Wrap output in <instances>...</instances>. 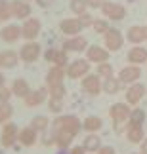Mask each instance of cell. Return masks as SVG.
Returning <instances> with one entry per match:
<instances>
[{"instance_id":"cell-33","label":"cell","mask_w":147,"mask_h":154,"mask_svg":"<svg viewBox=\"0 0 147 154\" xmlns=\"http://www.w3.org/2000/svg\"><path fill=\"white\" fill-rule=\"evenodd\" d=\"M11 116H14V106L10 103H0V124L10 122Z\"/></svg>"},{"instance_id":"cell-38","label":"cell","mask_w":147,"mask_h":154,"mask_svg":"<svg viewBox=\"0 0 147 154\" xmlns=\"http://www.w3.org/2000/svg\"><path fill=\"white\" fill-rule=\"evenodd\" d=\"M11 95H14V93H11L10 88H6V86L0 88V103H10V97Z\"/></svg>"},{"instance_id":"cell-48","label":"cell","mask_w":147,"mask_h":154,"mask_svg":"<svg viewBox=\"0 0 147 154\" xmlns=\"http://www.w3.org/2000/svg\"><path fill=\"white\" fill-rule=\"evenodd\" d=\"M134 154H136V152H134ZM138 154H142V152H138Z\"/></svg>"},{"instance_id":"cell-2","label":"cell","mask_w":147,"mask_h":154,"mask_svg":"<svg viewBox=\"0 0 147 154\" xmlns=\"http://www.w3.org/2000/svg\"><path fill=\"white\" fill-rule=\"evenodd\" d=\"M40 55H42V46H40L38 42H25L21 46V50H19V59L23 63H27V65H31L34 61H38Z\"/></svg>"},{"instance_id":"cell-35","label":"cell","mask_w":147,"mask_h":154,"mask_svg":"<svg viewBox=\"0 0 147 154\" xmlns=\"http://www.w3.org/2000/svg\"><path fill=\"white\" fill-rule=\"evenodd\" d=\"M10 17H11V2L0 0V21H8Z\"/></svg>"},{"instance_id":"cell-17","label":"cell","mask_w":147,"mask_h":154,"mask_svg":"<svg viewBox=\"0 0 147 154\" xmlns=\"http://www.w3.org/2000/svg\"><path fill=\"white\" fill-rule=\"evenodd\" d=\"M59 31L63 34H67V36H76L78 32L84 31V27L78 21V17H71V19H63L59 23Z\"/></svg>"},{"instance_id":"cell-24","label":"cell","mask_w":147,"mask_h":154,"mask_svg":"<svg viewBox=\"0 0 147 154\" xmlns=\"http://www.w3.org/2000/svg\"><path fill=\"white\" fill-rule=\"evenodd\" d=\"M128 63L132 65H143L147 63V50L142 48V46H134L128 51Z\"/></svg>"},{"instance_id":"cell-3","label":"cell","mask_w":147,"mask_h":154,"mask_svg":"<svg viewBox=\"0 0 147 154\" xmlns=\"http://www.w3.org/2000/svg\"><path fill=\"white\" fill-rule=\"evenodd\" d=\"M67 78H84L86 74H90V61L88 59H75L65 67Z\"/></svg>"},{"instance_id":"cell-31","label":"cell","mask_w":147,"mask_h":154,"mask_svg":"<svg viewBox=\"0 0 147 154\" xmlns=\"http://www.w3.org/2000/svg\"><path fill=\"white\" fill-rule=\"evenodd\" d=\"M145 120H147V114H145L143 109H132L128 124H130V126H143Z\"/></svg>"},{"instance_id":"cell-13","label":"cell","mask_w":147,"mask_h":154,"mask_svg":"<svg viewBox=\"0 0 147 154\" xmlns=\"http://www.w3.org/2000/svg\"><path fill=\"white\" fill-rule=\"evenodd\" d=\"M126 40L134 46H139L142 42H147V25H132L126 32Z\"/></svg>"},{"instance_id":"cell-19","label":"cell","mask_w":147,"mask_h":154,"mask_svg":"<svg viewBox=\"0 0 147 154\" xmlns=\"http://www.w3.org/2000/svg\"><path fill=\"white\" fill-rule=\"evenodd\" d=\"M63 50L65 51H75V53L84 51V50H88V40L84 36H80V34L71 36V38H67L65 42H63Z\"/></svg>"},{"instance_id":"cell-30","label":"cell","mask_w":147,"mask_h":154,"mask_svg":"<svg viewBox=\"0 0 147 154\" xmlns=\"http://www.w3.org/2000/svg\"><path fill=\"white\" fill-rule=\"evenodd\" d=\"M29 126L34 128L40 135H42V133L48 131V128H50V120H48V118H46L44 114H37V116H34L33 120H31V124H29Z\"/></svg>"},{"instance_id":"cell-37","label":"cell","mask_w":147,"mask_h":154,"mask_svg":"<svg viewBox=\"0 0 147 154\" xmlns=\"http://www.w3.org/2000/svg\"><path fill=\"white\" fill-rule=\"evenodd\" d=\"M92 29H94V31H96L97 34H105V32L109 31V23L105 21V19H94Z\"/></svg>"},{"instance_id":"cell-21","label":"cell","mask_w":147,"mask_h":154,"mask_svg":"<svg viewBox=\"0 0 147 154\" xmlns=\"http://www.w3.org/2000/svg\"><path fill=\"white\" fill-rule=\"evenodd\" d=\"M19 143L23 146H34L38 143V131L31 126L27 128H21L19 129Z\"/></svg>"},{"instance_id":"cell-8","label":"cell","mask_w":147,"mask_h":154,"mask_svg":"<svg viewBox=\"0 0 147 154\" xmlns=\"http://www.w3.org/2000/svg\"><path fill=\"white\" fill-rule=\"evenodd\" d=\"M99 10H101L103 17L113 19V21H120V19H124V17H126V8H124V6H120V4H117V2H107V0H105L103 6Z\"/></svg>"},{"instance_id":"cell-46","label":"cell","mask_w":147,"mask_h":154,"mask_svg":"<svg viewBox=\"0 0 147 154\" xmlns=\"http://www.w3.org/2000/svg\"><path fill=\"white\" fill-rule=\"evenodd\" d=\"M2 86H4V76L0 74V88H2Z\"/></svg>"},{"instance_id":"cell-1","label":"cell","mask_w":147,"mask_h":154,"mask_svg":"<svg viewBox=\"0 0 147 154\" xmlns=\"http://www.w3.org/2000/svg\"><path fill=\"white\" fill-rule=\"evenodd\" d=\"M52 124H54L56 129H65V131L73 133V135H76L82 129V120L76 118L75 114H61V116H57Z\"/></svg>"},{"instance_id":"cell-6","label":"cell","mask_w":147,"mask_h":154,"mask_svg":"<svg viewBox=\"0 0 147 154\" xmlns=\"http://www.w3.org/2000/svg\"><path fill=\"white\" fill-rule=\"evenodd\" d=\"M40 31H42V23H40L38 19H34V17L25 19V21H23V25H21V34H23V38H25L27 42L37 40Z\"/></svg>"},{"instance_id":"cell-44","label":"cell","mask_w":147,"mask_h":154,"mask_svg":"<svg viewBox=\"0 0 147 154\" xmlns=\"http://www.w3.org/2000/svg\"><path fill=\"white\" fill-rule=\"evenodd\" d=\"M56 0H37V4L40 6V8H48V6H52Z\"/></svg>"},{"instance_id":"cell-39","label":"cell","mask_w":147,"mask_h":154,"mask_svg":"<svg viewBox=\"0 0 147 154\" xmlns=\"http://www.w3.org/2000/svg\"><path fill=\"white\" fill-rule=\"evenodd\" d=\"M48 91H50L52 97H61V99L65 97V86H63V84L61 86H56V88H50Z\"/></svg>"},{"instance_id":"cell-47","label":"cell","mask_w":147,"mask_h":154,"mask_svg":"<svg viewBox=\"0 0 147 154\" xmlns=\"http://www.w3.org/2000/svg\"><path fill=\"white\" fill-rule=\"evenodd\" d=\"M57 154H69L67 150H59V152H57Z\"/></svg>"},{"instance_id":"cell-45","label":"cell","mask_w":147,"mask_h":154,"mask_svg":"<svg viewBox=\"0 0 147 154\" xmlns=\"http://www.w3.org/2000/svg\"><path fill=\"white\" fill-rule=\"evenodd\" d=\"M139 145H142V150H139V152H142V154H147V137H145Z\"/></svg>"},{"instance_id":"cell-23","label":"cell","mask_w":147,"mask_h":154,"mask_svg":"<svg viewBox=\"0 0 147 154\" xmlns=\"http://www.w3.org/2000/svg\"><path fill=\"white\" fill-rule=\"evenodd\" d=\"M11 93H14L15 97H19V99H25L29 93H31V86H29V82L25 78H15L14 82H11Z\"/></svg>"},{"instance_id":"cell-26","label":"cell","mask_w":147,"mask_h":154,"mask_svg":"<svg viewBox=\"0 0 147 154\" xmlns=\"http://www.w3.org/2000/svg\"><path fill=\"white\" fill-rule=\"evenodd\" d=\"M17 61H19V53H15L14 50H6L0 53V67L4 69H14Z\"/></svg>"},{"instance_id":"cell-29","label":"cell","mask_w":147,"mask_h":154,"mask_svg":"<svg viewBox=\"0 0 147 154\" xmlns=\"http://www.w3.org/2000/svg\"><path fill=\"white\" fill-rule=\"evenodd\" d=\"M120 86H122V82L119 78H115V76L103 78V91L107 93V95H117V93L120 91Z\"/></svg>"},{"instance_id":"cell-7","label":"cell","mask_w":147,"mask_h":154,"mask_svg":"<svg viewBox=\"0 0 147 154\" xmlns=\"http://www.w3.org/2000/svg\"><path fill=\"white\" fill-rule=\"evenodd\" d=\"M17 141H19V128L17 124H11V122H6L4 128H2V135H0V143L2 146H14Z\"/></svg>"},{"instance_id":"cell-36","label":"cell","mask_w":147,"mask_h":154,"mask_svg":"<svg viewBox=\"0 0 147 154\" xmlns=\"http://www.w3.org/2000/svg\"><path fill=\"white\" fill-rule=\"evenodd\" d=\"M96 74H99L101 78H109V76H113V65L107 63V61H105V63H99Z\"/></svg>"},{"instance_id":"cell-25","label":"cell","mask_w":147,"mask_h":154,"mask_svg":"<svg viewBox=\"0 0 147 154\" xmlns=\"http://www.w3.org/2000/svg\"><path fill=\"white\" fill-rule=\"evenodd\" d=\"M82 146H84L86 152L94 154V152H97L99 149H101V139H99L96 133H88L86 137L82 139Z\"/></svg>"},{"instance_id":"cell-18","label":"cell","mask_w":147,"mask_h":154,"mask_svg":"<svg viewBox=\"0 0 147 154\" xmlns=\"http://www.w3.org/2000/svg\"><path fill=\"white\" fill-rule=\"evenodd\" d=\"M65 69H61V67H54L52 65V69L48 70V74H46V88H56V86H61L63 84V80H65Z\"/></svg>"},{"instance_id":"cell-12","label":"cell","mask_w":147,"mask_h":154,"mask_svg":"<svg viewBox=\"0 0 147 154\" xmlns=\"http://www.w3.org/2000/svg\"><path fill=\"white\" fill-rule=\"evenodd\" d=\"M86 59L90 63H105L109 59V50L107 48H101V46H97V44H92V46H88V50H86Z\"/></svg>"},{"instance_id":"cell-28","label":"cell","mask_w":147,"mask_h":154,"mask_svg":"<svg viewBox=\"0 0 147 154\" xmlns=\"http://www.w3.org/2000/svg\"><path fill=\"white\" fill-rule=\"evenodd\" d=\"M126 139L130 143H142L145 139V131H143V126H130L128 124V129H126Z\"/></svg>"},{"instance_id":"cell-14","label":"cell","mask_w":147,"mask_h":154,"mask_svg":"<svg viewBox=\"0 0 147 154\" xmlns=\"http://www.w3.org/2000/svg\"><path fill=\"white\" fill-rule=\"evenodd\" d=\"M138 78H142L139 65H128V67L120 69V72H119V80L122 84H134V82H138Z\"/></svg>"},{"instance_id":"cell-41","label":"cell","mask_w":147,"mask_h":154,"mask_svg":"<svg viewBox=\"0 0 147 154\" xmlns=\"http://www.w3.org/2000/svg\"><path fill=\"white\" fill-rule=\"evenodd\" d=\"M96 154H117V152H115V149H113V146L105 145V146H101V149H99Z\"/></svg>"},{"instance_id":"cell-42","label":"cell","mask_w":147,"mask_h":154,"mask_svg":"<svg viewBox=\"0 0 147 154\" xmlns=\"http://www.w3.org/2000/svg\"><path fill=\"white\" fill-rule=\"evenodd\" d=\"M86 2H88V6H90V8H101L105 0H86Z\"/></svg>"},{"instance_id":"cell-43","label":"cell","mask_w":147,"mask_h":154,"mask_svg":"<svg viewBox=\"0 0 147 154\" xmlns=\"http://www.w3.org/2000/svg\"><path fill=\"white\" fill-rule=\"evenodd\" d=\"M69 154H86V150H84V146H73L71 150H69Z\"/></svg>"},{"instance_id":"cell-40","label":"cell","mask_w":147,"mask_h":154,"mask_svg":"<svg viewBox=\"0 0 147 154\" xmlns=\"http://www.w3.org/2000/svg\"><path fill=\"white\" fill-rule=\"evenodd\" d=\"M78 21L82 23V27H84V29H88V27L94 23V19H92L90 14H82V15H78Z\"/></svg>"},{"instance_id":"cell-10","label":"cell","mask_w":147,"mask_h":154,"mask_svg":"<svg viewBox=\"0 0 147 154\" xmlns=\"http://www.w3.org/2000/svg\"><path fill=\"white\" fill-rule=\"evenodd\" d=\"M145 93H147V88L142 84V82H134V84H130L128 90H126V103L136 106L145 97Z\"/></svg>"},{"instance_id":"cell-20","label":"cell","mask_w":147,"mask_h":154,"mask_svg":"<svg viewBox=\"0 0 147 154\" xmlns=\"http://www.w3.org/2000/svg\"><path fill=\"white\" fill-rule=\"evenodd\" d=\"M11 17H17V19H29L31 17V6L25 0H14L11 2Z\"/></svg>"},{"instance_id":"cell-22","label":"cell","mask_w":147,"mask_h":154,"mask_svg":"<svg viewBox=\"0 0 147 154\" xmlns=\"http://www.w3.org/2000/svg\"><path fill=\"white\" fill-rule=\"evenodd\" d=\"M0 38H2L4 42H8V44L17 42L19 38H23L21 27H17V25H6L2 31H0Z\"/></svg>"},{"instance_id":"cell-34","label":"cell","mask_w":147,"mask_h":154,"mask_svg":"<svg viewBox=\"0 0 147 154\" xmlns=\"http://www.w3.org/2000/svg\"><path fill=\"white\" fill-rule=\"evenodd\" d=\"M48 110L54 112V114H59L63 110V99L61 97H48Z\"/></svg>"},{"instance_id":"cell-15","label":"cell","mask_w":147,"mask_h":154,"mask_svg":"<svg viewBox=\"0 0 147 154\" xmlns=\"http://www.w3.org/2000/svg\"><path fill=\"white\" fill-rule=\"evenodd\" d=\"M52 135H54V145H56L59 150H67L69 146H71L73 139H75L73 133L65 131V129H56V128L52 129Z\"/></svg>"},{"instance_id":"cell-11","label":"cell","mask_w":147,"mask_h":154,"mask_svg":"<svg viewBox=\"0 0 147 154\" xmlns=\"http://www.w3.org/2000/svg\"><path fill=\"white\" fill-rule=\"evenodd\" d=\"M130 112H132V109H130L128 103H115V105H111V109H109V116L115 124H119V122H128Z\"/></svg>"},{"instance_id":"cell-4","label":"cell","mask_w":147,"mask_h":154,"mask_svg":"<svg viewBox=\"0 0 147 154\" xmlns=\"http://www.w3.org/2000/svg\"><path fill=\"white\" fill-rule=\"evenodd\" d=\"M44 59L48 63H52L54 67H61V69H65L69 63V51H65V50H59V48H48L44 51Z\"/></svg>"},{"instance_id":"cell-27","label":"cell","mask_w":147,"mask_h":154,"mask_svg":"<svg viewBox=\"0 0 147 154\" xmlns=\"http://www.w3.org/2000/svg\"><path fill=\"white\" fill-rule=\"evenodd\" d=\"M101 128H103V120L99 116H88V118L82 120V129H84L86 133H96Z\"/></svg>"},{"instance_id":"cell-5","label":"cell","mask_w":147,"mask_h":154,"mask_svg":"<svg viewBox=\"0 0 147 154\" xmlns=\"http://www.w3.org/2000/svg\"><path fill=\"white\" fill-rule=\"evenodd\" d=\"M82 90H84V93H88V95H92V97L99 95V93L103 91L101 76L99 74H86L84 78H82Z\"/></svg>"},{"instance_id":"cell-9","label":"cell","mask_w":147,"mask_h":154,"mask_svg":"<svg viewBox=\"0 0 147 154\" xmlns=\"http://www.w3.org/2000/svg\"><path fill=\"white\" fill-rule=\"evenodd\" d=\"M124 44V36L117 27H109V31L105 32V48L109 51H119Z\"/></svg>"},{"instance_id":"cell-16","label":"cell","mask_w":147,"mask_h":154,"mask_svg":"<svg viewBox=\"0 0 147 154\" xmlns=\"http://www.w3.org/2000/svg\"><path fill=\"white\" fill-rule=\"evenodd\" d=\"M48 97H50L48 88H38V90H31V93H29L23 101H25L27 106H38L44 101H48Z\"/></svg>"},{"instance_id":"cell-32","label":"cell","mask_w":147,"mask_h":154,"mask_svg":"<svg viewBox=\"0 0 147 154\" xmlns=\"http://www.w3.org/2000/svg\"><path fill=\"white\" fill-rule=\"evenodd\" d=\"M69 8H71L75 15H82V14H86L88 2L86 0H69Z\"/></svg>"}]
</instances>
